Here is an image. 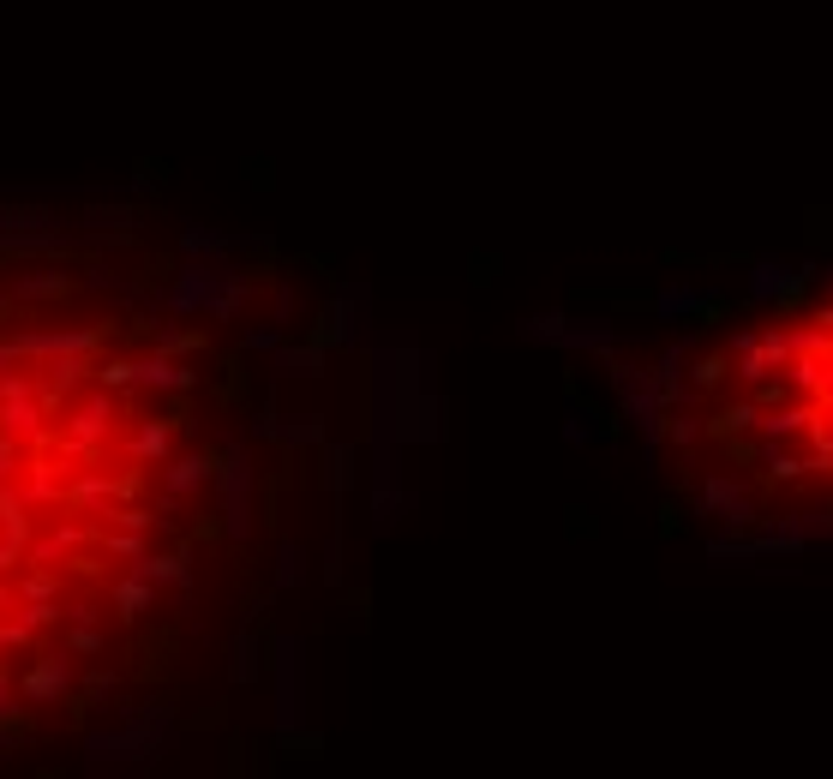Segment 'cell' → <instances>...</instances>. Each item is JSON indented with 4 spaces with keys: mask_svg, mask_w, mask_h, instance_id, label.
<instances>
[{
    "mask_svg": "<svg viewBox=\"0 0 833 779\" xmlns=\"http://www.w3.org/2000/svg\"><path fill=\"white\" fill-rule=\"evenodd\" d=\"M168 306H174V312L228 318V312L240 306V282H234V270H222V264H186L180 282L168 288Z\"/></svg>",
    "mask_w": 833,
    "mask_h": 779,
    "instance_id": "cell-1",
    "label": "cell"
},
{
    "mask_svg": "<svg viewBox=\"0 0 833 779\" xmlns=\"http://www.w3.org/2000/svg\"><path fill=\"white\" fill-rule=\"evenodd\" d=\"M216 492H222V528L234 534V540H246L252 534V492H258V474H252V450L246 444H228L222 456H216Z\"/></svg>",
    "mask_w": 833,
    "mask_h": 779,
    "instance_id": "cell-2",
    "label": "cell"
},
{
    "mask_svg": "<svg viewBox=\"0 0 833 779\" xmlns=\"http://www.w3.org/2000/svg\"><path fill=\"white\" fill-rule=\"evenodd\" d=\"M270 660H276V726L288 738V732H300V714H306V648H300V636H276Z\"/></svg>",
    "mask_w": 833,
    "mask_h": 779,
    "instance_id": "cell-3",
    "label": "cell"
},
{
    "mask_svg": "<svg viewBox=\"0 0 833 779\" xmlns=\"http://www.w3.org/2000/svg\"><path fill=\"white\" fill-rule=\"evenodd\" d=\"M60 240H66V228L48 210H36V204H0V258L42 252V246H60Z\"/></svg>",
    "mask_w": 833,
    "mask_h": 779,
    "instance_id": "cell-4",
    "label": "cell"
},
{
    "mask_svg": "<svg viewBox=\"0 0 833 779\" xmlns=\"http://www.w3.org/2000/svg\"><path fill=\"white\" fill-rule=\"evenodd\" d=\"M522 336H534V342H552V348H618V330L612 324H570V318H558V312H546V318H528L522 324Z\"/></svg>",
    "mask_w": 833,
    "mask_h": 779,
    "instance_id": "cell-5",
    "label": "cell"
},
{
    "mask_svg": "<svg viewBox=\"0 0 833 779\" xmlns=\"http://www.w3.org/2000/svg\"><path fill=\"white\" fill-rule=\"evenodd\" d=\"M702 504H708L714 516H726L732 528H744V522H756V510H750V492H744L738 480H726V474H714V480L702 486Z\"/></svg>",
    "mask_w": 833,
    "mask_h": 779,
    "instance_id": "cell-6",
    "label": "cell"
},
{
    "mask_svg": "<svg viewBox=\"0 0 833 779\" xmlns=\"http://www.w3.org/2000/svg\"><path fill=\"white\" fill-rule=\"evenodd\" d=\"M66 684H72V666L66 660H42V666H30L24 672V702H60L66 696Z\"/></svg>",
    "mask_w": 833,
    "mask_h": 779,
    "instance_id": "cell-7",
    "label": "cell"
},
{
    "mask_svg": "<svg viewBox=\"0 0 833 779\" xmlns=\"http://www.w3.org/2000/svg\"><path fill=\"white\" fill-rule=\"evenodd\" d=\"M804 276L792 270V264H780V258H762L756 270H750V300H780V294H792Z\"/></svg>",
    "mask_w": 833,
    "mask_h": 779,
    "instance_id": "cell-8",
    "label": "cell"
},
{
    "mask_svg": "<svg viewBox=\"0 0 833 779\" xmlns=\"http://www.w3.org/2000/svg\"><path fill=\"white\" fill-rule=\"evenodd\" d=\"M138 576L156 582V588H192V564H186V552H162V558H144V552H138Z\"/></svg>",
    "mask_w": 833,
    "mask_h": 779,
    "instance_id": "cell-9",
    "label": "cell"
},
{
    "mask_svg": "<svg viewBox=\"0 0 833 779\" xmlns=\"http://www.w3.org/2000/svg\"><path fill=\"white\" fill-rule=\"evenodd\" d=\"M318 366H324V342H306V348L276 342V378H312Z\"/></svg>",
    "mask_w": 833,
    "mask_h": 779,
    "instance_id": "cell-10",
    "label": "cell"
},
{
    "mask_svg": "<svg viewBox=\"0 0 833 779\" xmlns=\"http://www.w3.org/2000/svg\"><path fill=\"white\" fill-rule=\"evenodd\" d=\"M114 606H120V618H126V624H138V618L156 606V582H144V576H126V582L114 588Z\"/></svg>",
    "mask_w": 833,
    "mask_h": 779,
    "instance_id": "cell-11",
    "label": "cell"
},
{
    "mask_svg": "<svg viewBox=\"0 0 833 779\" xmlns=\"http://www.w3.org/2000/svg\"><path fill=\"white\" fill-rule=\"evenodd\" d=\"M210 474H216V456L192 450V456H180V462L168 468V486H174V492H198V486H204Z\"/></svg>",
    "mask_w": 833,
    "mask_h": 779,
    "instance_id": "cell-12",
    "label": "cell"
},
{
    "mask_svg": "<svg viewBox=\"0 0 833 779\" xmlns=\"http://www.w3.org/2000/svg\"><path fill=\"white\" fill-rule=\"evenodd\" d=\"M138 384H150V390H192V372L174 366V360H138Z\"/></svg>",
    "mask_w": 833,
    "mask_h": 779,
    "instance_id": "cell-13",
    "label": "cell"
},
{
    "mask_svg": "<svg viewBox=\"0 0 833 779\" xmlns=\"http://www.w3.org/2000/svg\"><path fill=\"white\" fill-rule=\"evenodd\" d=\"M300 582H306V552L294 540H282L276 546V588H300Z\"/></svg>",
    "mask_w": 833,
    "mask_h": 779,
    "instance_id": "cell-14",
    "label": "cell"
},
{
    "mask_svg": "<svg viewBox=\"0 0 833 779\" xmlns=\"http://www.w3.org/2000/svg\"><path fill=\"white\" fill-rule=\"evenodd\" d=\"M654 306H660V318H684V312H702L708 294H702V288H666Z\"/></svg>",
    "mask_w": 833,
    "mask_h": 779,
    "instance_id": "cell-15",
    "label": "cell"
},
{
    "mask_svg": "<svg viewBox=\"0 0 833 779\" xmlns=\"http://www.w3.org/2000/svg\"><path fill=\"white\" fill-rule=\"evenodd\" d=\"M564 438H570V444H594V438H600V414H594V408H582V402H570Z\"/></svg>",
    "mask_w": 833,
    "mask_h": 779,
    "instance_id": "cell-16",
    "label": "cell"
},
{
    "mask_svg": "<svg viewBox=\"0 0 833 779\" xmlns=\"http://www.w3.org/2000/svg\"><path fill=\"white\" fill-rule=\"evenodd\" d=\"M180 246H186V252H198V258H216V252H228V240L204 234V222H186V228H180Z\"/></svg>",
    "mask_w": 833,
    "mask_h": 779,
    "instance_id": "cell-17",
    "label": "cell"
},
{
    "mask_svg": "<svg viewBox=\"0 0 833 779\" xmlns=\"http://www.w3.org/2000/svg\"><path fill=\"white\" fill-rule=\"evenodd\" d=\"M762 426H768L774 438H792V432H804V426H810V408H780V414H768Z\"/></svg>",
    "mask_w": 833,
    "mask_h": 779,
    "instance_id": "cell-18",
    "label": "cell"
},
{
    "mask_svg": "<svg viewBox=\"0 0 833 779\" xmlns=\"http://www.w3.org/2000/svg\"><path fill=\"white\" fill-rule=\"evenodd\" d=\"M18 294H72V276H60V270H48V276H24Z\"/></svg>",
    "mask_w": 833,
    "mask_h": 779,
    "instance_id": "cell-19",
    "label": "cell"
},
{
    "mask_svg": "<svg viewBox=\"0 0 833 779\" xmlns=\"http://www.w3.org/2000/svg\"><path fill=\"white\" fill-rule=\"evenodd\" d=\"M228 654H234V660H228V666H234V678H240V684H246V678H252V672H258V648H252V636H240V642H234V648H228Z\"/></svg>",
    "mask_w": 833,
    "mask_h": 779,
    "instance_id": "cell-20",
    "label": "cell"
},
{
    "mask_svg": "<svg viewBox=\"0 0 833 779\" xmlns=\"http://www.w3.org/2000/svg\"><path fill=\"white\" fill-rule=\"evenodd\" d=\"M162 450H168V420H150L138 432V456H162Z\"/></svg>",
    "mask_w": 833,
    "mask_h": 779,
    "instance_id": "cell-21",
    "label": "cell"
},
{
    "mask_svg": "<svg viewBox=\"0 0 833 779\" xmlns=\"http://www.w3.org/2000/svg\"><path fill=\"white\" fill-rule=\"evenodd\" d=\"M96 648H102V636H96L90 624H78V630H72V654H96Z\"/></svg>",
    "mask_w": 833,
    "mask_h": 779,
    "instance_id": "cell-22",
    "label": "cell"
},
{
    "mask_svg": "<svg viewBox=\"0 0 833 779\" xmlns=\"http://www.w3.org/2000/svg\"><path fill=\"white\" fill-rule=\"evenodd\" d=\"M276 342H282L276 330H252V336H246V348H252V354H276Z\"/></svg>",
    "mask_w": 833,
    "mask_h": 779,
    "instance_id": "cell-23",
    "label": "cell"
},
{
    "mask_svg": "<svg viewBox=\"0 0 833 779\" xmlns=\"http://www.w3.org/2000/svg\"><path fill=\"white\" fill-rule=\"evenodd\" d=\"M720 378H726V360H720V354H714V360H702V366H696V384H720Z\"/></svg>",
    "mask_w": 833,
    "mask_h": 779,
    "instance_id": "cell-24",
    "label": "cell"
},
{
    "mask_svg": "<svg viewBox=\"0 0 833 779\" xmlns=\"http://www.w3.org/2000/svg\"><path fill=\"white\" fill-rule=\"evenodd\" d=\"M828 288H833V270H828Z\"/></svg>",
    "mask_w": 833,
    "mask_h": 779,
    "instance_id": "cell-25",
    "label": "cell"
}]
</instances>
